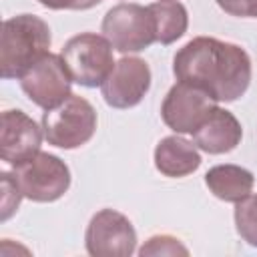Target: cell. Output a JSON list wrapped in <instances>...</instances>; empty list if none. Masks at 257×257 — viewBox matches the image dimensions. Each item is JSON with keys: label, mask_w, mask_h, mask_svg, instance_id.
Listing matches in <instances>:
<instances>
[{"label": "cell", "mask_w": 257, "mask_h": 257, "mask_svg": "<svg viewBox=\"0 0 257 257\" xmlns=\"http://www.w3.org/2000/svg\"><path fill=\"white\" fill-rule=\"evenodd\" d=\"M149 10L155 20L157 42L173 44L187 32L189 14H187V8L179 0H157L149 4Z\"/></svg>", "instance_id": "15"}, {"label": "cell", "mask_w": 257, "mask_h": 257, "mask_svg": "<svg viewBox=\"0 0 257 257\" xmlns=\"http://www.w3.org/2000/svg\"><path fill=\"white\" fill-rule=\"evenodd\" d=\"M0 177H2V215H0V219L6 221L10 215H14L18 211V205L24 195H22V189L14 175L2 173Z\"/></svg>", "instance_id": "18"}, {"label": "cell", "mask_w": 257, "mask_h": 257, "mask_svg": "<svg viewBox=\"0 0 257 257\" xmlns=\"http://www.w3.org/2000/svg\"><path fill=\"white\" fill-rule=\"evenodd\" d=\"M70 82L72 78L64 68L60 54L50 52L20 76V86L24 94L44 110L58 106L72 94Z\"/></svg>", "instance_id": "8"}, {"label": "cell", "mask_w": 257, "mask_h": 257, "mask_svg": "<svg viewBox=\"0 0 257 257\" xmlns=\"http://www.w3.org/2000/svg\"><path fill=\"white\" fill-rule=\"evenodd\" d=\"M84 243L92 257H128L137 247V231L122 213L102 209L92 215Z\"/></svg>", "instance_id": "7"}, {"label": "cell", "mask_w": 257, "mask_h": 257, "mask_svg": "<svg viewBox=\"0 0 257 257\" xmlns=\"http://www.w3.org/2000/svg\"><path fill=\"white\" fill-rule=\"evenodd\" d=\"M235 229L243 241L257 247V195L235 203Z\"/></svg>", "instance_id": "16"}, {"label": "cell", "mask_w": 257, "mask_h": 257, "mask_svg": "<svg viewBox=\"0 0 257 257\" xmlns=\"http://www.w3.org/2000/svg\"><path fill=\"white\" fill-rule=\"evenodd\" d=\"M243 139V128L237 116L221 106H215L209 116L193 133V143L197 149L209 155H223L237 149Z\"/></svg>", "instance_id": "12"}, {"label": "cell", "mask_w": 257, "mask_h": 257, "mask_svg": "<svg viewBox=\"0 0 257 257\" xmlns=\"http://www.w3.org/2000/svg\"><path fill=\"white\" fill-rule=\"evenodd\" d=\"M16 181L22 195L34 203H52L70 187L68 165L50 153H38L24 165L16 167Z\"/></svg>", "instance_id": "6"}, {"label": "cell", "mask_w": 257, "mask_h": 257, "mask_svg": "<svg viewBox=\"0 0 257 257\" xmlns=\"http://www.w3.org/2000/svg\"><path fill=\"white\" fill-rule=\"evenodd\" d=\"M60 58L72 82L88 88L100 86L114 68L112 44L104 36L94 32H82L72 36L62 46Z\"/></svg>", "instance_id": "4"}, {"label": "cell", "mask_w": 257, "mask_h": 257, "mask_svg": "<svg viewBox=\"0 0 257 257\" xmlns=\"http://www.w3.org/2000/svg\"><path fill=\"white\" fill-rule=\"evenodd\" d=\"M102 36L112 44L114 50L128 54L141 52L157 42L155 20L149 6L135 2H122L112 6L102 18Z\"/></svg>", "instance_id": "5"}, {"label": "cell", "mask_w": 257, "mask_h": 257, "mask_svg": "<svg viewBox=\"0 0 257 257\" xmlns=\"http://www.w3.org/2000/svg\"><path fill=\"white\" fill-rule=\"evenodd\" d=\"M42 6L50 10H88L102 0H38Z\"/></svg>", "instance_id": "20"}, {"label": "cell", "mask_w": 257, "mask_h": 257, "mask_svg": "<svg viewBox=\"0 0 257 257\" xmlns=\"http://www.w3.org/2000/svg\"><path fill=\"white\" fill-rule=\"evenodd\" d=\"M50 42V28L40 16L18 14L4 20L0 28V74L20 78L48 54Z\"/></svg>", "instance_id": "2"}, {"label": "cell", "mask_w": 257, "mask_h": 257, "mask_svg": "<svg viewBox=\"0 0 257 257\" xmlns=\"http://www.w3.org/2000/svg\"><path fill=\"white\" fill-rule=\"evenodd\" d=\"M219 8L231 16L257 18V0H217Z\"/></svg>", "instance_id": "19"}, {"label": "cell", "mask_w": 257, "mask_h": 257, "mask_svg": "<svg viewBox=\"0 0 257 257\" xmlns=\"http://www.w3.org/2000/svg\"><path fill=\"white\" fill-rule=\"evenodd\" d=\"M205 185L217 199L227 203H239L251 195L255 177L251 171L237 165H217L207 171Z\"/></svg>", "instance_id": "14"}, {"label": "cell", "mask_w": 257, "mask_h": 257, "mask_svg": "<svg viewBox=\"0 0 257 257\" xmlns=\"http://www.w3.org/2000/svg\"><path fill=\"white\" fill-rule=\"evenodd\" d=\"M201 165L197 145L183 137H165L155 147V167L161 175L179 179L195 173Z\"/></svg>", "instance_id": "13"}, {"label": "cell", "mask_w": 257, "mask_h": 257, "mask_svg": "<svg viewBox=\"0 0 257 257\" xmlns=\"http://www.w3.org/2000/svg\"><path fill=\"white\" fill-rule=\"evenodd\" d=\"M96 131V110L94 106L78 96L70 94L58 106L44 110L42 133L48 145L58 149H78L86 145Z\"/></svg>", "instance_id": "3"}, {"label": "cell", "mask_w": 257, "mask_h": 257, "mask_svg": "<svg viewBox=\"0 0 257 257\" xmlns=\"http://www.w3.org/2000/svg\"><path fill=\"white\" fill-rule=\"evenodd\" d=\"M215 106V100L207 92L187 82H177L163 100L161 116L163 122L177 135H193Z\"/></svg>", "instance_id": "9"}, {"label": "cell", "mask_w": 257, "mask_h": 257, "mask_svg": "<svg viewBox=\"0 0 257 257\" xmlns=\"http://www.w3.org/2000/svg\"><path fill=\"white\" fill-rule=\"evenodd\" d=\"M151 88V68L143 58L124 56L100 84L102 98L112 108L137 106Z\"/></svg>", "instance_id": "10"}, {"label": "cell", "mask_w": 257, "mask_h": 257, "mask_svg": "<svg viewBox=\"0 0 257 257\" xmlns=\"http://www.w3.org/2000/svg\"><path fill=\"white\" fill-rule=\"evenodd\" d=\"M42 126L24 110H4L0 116V157L10 167H20L40 153Z\"/></svg>", "instance_id": "11"}, {"label": "cell", "mask_w": 257, "mask_h": 257, "mask_svg": "<svg viewBox=\"0 0 257 257\" xmlns=\"http://www.w3.org/2000/svg\"><path fill=\"white\" fill-rule=\"evenodd\" d=\"M141 257H149V255H169V257H177V255H189V249L171 235H155L151 237L141 249H139Z\"/></svg>", "instance_id": "17"}, {"label": "cell", "mask_w": 257, "mask_h": 257, "mask_svg": "<svg viewBox=\"0 0 257 257\" xmlns=\"http://www.w3.org/2000/svg\"><path fill=\"white\" fill-rule=\"evenodd\" d=\"M173 72L179 82L207 92L215 102H233L249 88L251 58L233 42L197 36L177 50Z\"/></svg>", "instance_id": "1"}]
</instances>
